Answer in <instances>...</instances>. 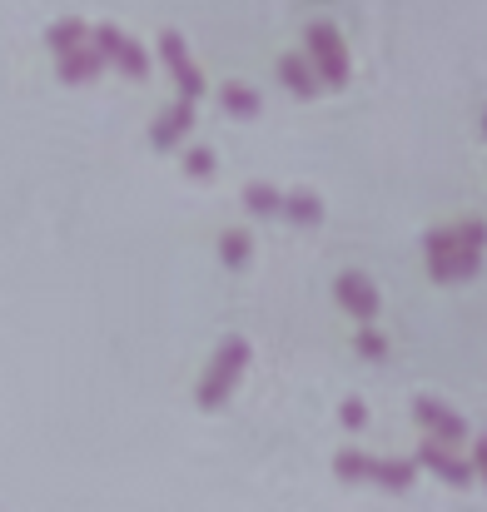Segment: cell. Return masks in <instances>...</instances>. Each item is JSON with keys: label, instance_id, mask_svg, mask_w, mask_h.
I'll return each mask as SVG.
<instances>
[{"label": "cell", "instance_id": "6da1fadb", "mask_svg": "<svg viewBox=\"0 0 487 512\" xmlns=\"http://www.w3.org/2000/svg\"><path fill=\"white\" fill-rule=\"evenodd\" d=\"M478 264H483V219H463V224L428 234V274L433 279L458 284V279H473Z\"/></svg>", "mask_w": 487, "mask_h": 512}, {"label": "cell", "instance_id": "7a4b0ae2", "mask_svg": "<svg viewBox=\"0 0 487 512\" xmlns=\"http://www.w3.org/2000/svg\"><path fill=\"white\" fill-rule=\"evenodd\" d=\"M249 339H224L219 343V353H214V363H209V373L199 378V388H194V398H199V408H219L229 393H234V383H239V373L249 368Z\"/></svg>", "mask_w": 487, "mask_h": 512}, {"label": "cell", "instance_id": "3957f363", "mask_svg": "<svg viewBox=\"0 0 487 512\" xmlns=\"http://www.w3.org/2000/svg\"><path fill=\"white\" fill-rule=\"evenodd\" d=\"M304 40H309V55H304V60L314 65V75L328 80V85H348L353 60H348V45H343L338 25H333V20H309Z\"/></svg>", "mask_w": 487, "mask_h": 512}, {"label": "cell", "instance_id": "277c9868", "mask_svg": "<svg viewBox=\"0 0 487 512\" xmlns=\"http://www.w3.org/2000/svg\"><path fill=\"white\" fill-rule=\"evenodd\" d=\"M333 473L343 483H378L388 493H408L413 488V463H383V458H368V453H338Z\"/></svg>", "mask_w": 487, "mask_h": 512}, {"label": "cell", "instance_id": "5b68a950", "mask_svg": "<svg viewBox=\"0 0 487 512\" xmlns=\"http://www.w3.org/2000/svg\"><path fill=\"white\" fill-rule=\"evenodd\" d=\"M90 45L105 55V65H120V70H125V75H135V80L150 70V55H145V45H140L135 35H125L120 25H110V20L90 30Z\"/></svg>", "mask_w": 487, "mask_h": 512}, {"label": "cell", "instance_id": "8992f818", "mask_svg": "<svg viewBox=\"0 0 487 512\" xmlns=\"http://www.w3.org/2000/svg\"><path fill=\"white\" fill-rule=\"evenodd\" d=\"M160 55L164 65H169V75H174V85H179V100H199L204 95V75H199V65L189 60V45H184V35L179 30H160Z\"/></svg>", "mask_w": 487, "mask_h": 512}, {"label": "cell", "instance_id": "52a82bcc", "mask_svg": "<svg viewBox=\"0 0 487 512\" xmlns=\"http://www.w3.org/2000/svg\"><path fill=\"white\" fill-rule=\"evenodd\" d=\"M413 418L428 428V443H443V448H448V443H463V438H468V423H463L448 403H438V398H418V403H413Z\"/></svg>", "mask_w": 487, "mask_h": 512}, {"label": "cell", "instance_id": "ba28073f", "mask_svg": "<svg viewBox=\"0 0 487 512\" xmlns=\"http://www.w3.org/2000/svg\"><path fill=\"white\" fill-rule=\"evenodd\" d=\"M333 294H338V304L348 309V314H358L363 324H373V314H378V289H373V279L368 274H338V284H333Z\"/></svg>", "mask_w": 487, "mask_h": 512}, {"label": "cell", "instance_id": "9c48e42d", "mask_svg": "<svg viewBox=\"0 0 487 512\" xmlns=\"http://www.w3.org/2000/svg\"><path fill=\"white\" fill-rule=\"evenodd\" d=\"M418 463H423L428 473H438L443 483H453V488H468V483H473V463L453 458L443 443H423V448H418Z\"/></svg>", "mask_w": 487, "mask_h": 512}, {"label": "cell", "instance_id": "30bf717a", "mask_svg": "<svg viewBox=\"0 0 487 512\" xmlns=\"http://www.w3.org/2000/svg\"><path fill=\"white\" fill-rule=\"evenodd\" d=\"M55 60H60V80H70V85H75V80H95V75L105 70V55H100L90 40H80V45L60 50Z\"/></svg>", "mask_w": 487, "mask_h": 512}, {"label": "cell", "instance_id": "8fae6325", "mask_svg": "<svg viewBox=\"0 0 487 512\" xmlns=\"http://www.w3.org/2000/svg\"><path fill=\"white\" fill-rule=\"evenodd\" d=\"M189 130H194V105L179 100V105H169L160 120L150 125V140H155V150H169V145H179Z\"/></svg>", "mask_w": 487, "mask_h": 512}, {"label": "cell", "instance_id": "7c38bea8", "mask_svg": "<svg viewBox=\"0 0 487 512\" xmlns=\"http://www.w3.org/2000/svg\"><path fill=\"white\" fill-rule=\"evenodd\" d=\"M279 80L299 95V100H314L319 95V75H314V65L299 55V50H289V55H279Z\"/></svg>", "mask_w": 487, "mask_h": 512}, {"label": "cell", "instance_id": "4fadbf2b", "mask_svg": "<svg viewBox=\"0 0 487 512\" xmlns=\"http://www.w3.org/2000/svg\"><path fill=\"white\" fill-rule=\"evenodd\" d=\"M279 214L294 219V224H319V219H324V199L309 194V189H289V194L279 199Z\"/></svg>", "mask_w": 487, "mask_h": 512}, {"label": "cell", "instance_id": "5bb4252c", "mask_svg": "<svg viewBox=\"0 0 487 512\" xmlns=\"http://www.w3.org/2000/svg\"><path fill=\"white\" fill-rule=\"evenodd\" d=\"M279 199H284V189H274V184H264V179L244 184V209H249V214L279 219Z\"/></svg>", "mask_w": 487, "mask_h": 512}, {"label": "cell", "instance_id": "9a60e30c", "mask_svg": "<svg viewBox=\"0 0 487 512\" xmlns=\"http://www.w3.org/2000/svg\"><path fill=\"white\" fill-rule=\"evenodd\" d=\"M80 40H90V30H85V20L80 15H70V20H60V25H50L45 30V45L60 55V50H70V45H80Z\"/></svg>", "mask_w": 487, "mask_h": 512}, {"label": "cell", "instance_id": "2e32d148", "mask_svg": "<svg viewBox=\"0 0 487 512\" xmlns=\"http://www.w3.org/2000/svg\"><path fill=\"white\" fill-rule=\"evenodd\" d=\"M219 95H224V110H229V115H259V90H254V85L229 80Z\"/></svg>", "mask_w": 487, "mask_h": 512}, {"label": "cell", "instance_id": "e0dca14e", "mask_svg": "<svg viewBox=\"0 0 487 512\" xmlns=\"http://www.w3.org/2000/svg\"><path fill=\"white\" fill-rule=\"evenodd\" d=\"M219 254H224V264H229V269H244V264H249V234H239V229H224V239H219Z\"/></svg>", "mask_w": 487, "mask_h": 512}, {"label": "cell", "instance_id": "ac0fdd59", "mask_svg": "<svg viewBox=\"0 0 487 512\" xmlns=\"http://www.w3.org/2000/svg\"><path fill=\"white\" fill-rule=\"evenodd\" d=\"M184 170L194 174V179H214V150L189 145V150H184Z\"/></svg>", "mask_w": 487, "mask_h": 512}, {"label": "cell", "instance_id": "d6986e66", "mask_svg": "<svg viewBox=\"0 0 487 512\" xmlns=\"http://www.w3.org/2000/svg\"><path fill=\"white\" fill-rule=\"evenodd\" d=\"M353 348H358L363 358H383V353H388V339H383L378 329H363V334L353 339Z\"/></svg>", "mask_w": 487, "mask_h": 512}, {"label": "cell", "instance_id": "ffe728a7", "mask_svg": "<svg viewBox=\"0 0 487 512\" xmlns=\"http://www.w3.org/2000/svg\"><path fill=\"white\" fill-rule=\"evenodd\" d=\"M338 418H343V428H363V423H368V408H363L358 398H348V403L338 408Z\"/></svg>", "mask_w": 487, "mask_h": 512}]
</instances>
